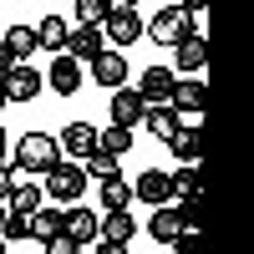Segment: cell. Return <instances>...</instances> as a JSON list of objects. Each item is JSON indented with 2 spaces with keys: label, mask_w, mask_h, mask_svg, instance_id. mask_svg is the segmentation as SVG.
<instances>
[{
  "label": "cell",
  "mask_w": 254,
  "mask_h": 254,
  "mask_svg": "<svg viewBox=\"0 0 254 254\" xmlns=\"http://www.w3.org/2000/svg\"><path fill=\"white\" fill-rule=\"evenodd\" d=\"M92 239H97V214L81 208V203H66V208H61V234L46 249L51 254H76V249H87Z\"/></svg>",
  "instance_id": "6da1fadb"
},
{
  "label": "cell",
  "mask_w": 254,
  "mask_h": 254,
  "mask_svg": "<svg viewBox=\"0 0 254 254\" xmlns=\"http://www.w3.org/2000/svg\"><path fill=\"white\" fill-rule=\"evenodd\" d=\"M41 193H46V198H61V203H76L81 193H87V168L56 158V163L46 168V188H41Z\"/></svg>",
  "instance_id": "7a4b0ae2"
},
{
  "label": "cell",
  "mask_w": 254,
  "mask_h": 254,
  "mask_svg": "<svg viewBox=\"0 0 254 254\" xmlns=\"http://www.w3.org/2000/svg\"><path fill=\"white\" fill-rule=\"evenodd\" d=\"M0 87H5V102H36L41 87H46V71H36L31 61H10L0 71Z\"/></svg>",
  "instance_id": "3957f363"
},
{
  "label": "cell",
  "mask_w": 254,
  "mask_h": 254,
  "mask_svg": "<svg viewBox=\"0 0 254 254\" xmlns=\"http://www.w3.org/2000/svg\"><path fill=\"white\" fill-rule=\"evenodd\" d=\"M142 36H153L158 46H178L183 36H193V15H188L183 5H168L153 15V26H142Z\"/></svg>",
  "instance_id": "277c9868"
},
{
  "label": "cell",
  "mask_w": 254,
  "mask_h": 254,
  "mask_svg": "<svg viewBox=\"0 0 254 254\" xmlns=\"http://www.w3.org/2000/svg\"><path fill=\"white\" fill-rule=\"evenodd\" d=\"M56 158H61V147H56L51 132H26V137L15 142V163H20V168H31V173H46Z\"/></svg>",
  "instance_id": "5b68a950"
},
{
  "label": "cell",
  "mask_w": 254,
  "mask_h": 254,
  "mask_svg": "<svg viewBox=\"0 0 254 254\" xmlns=\"http://www.w3.org/2000/svg\"><path fill=\"white\" fill-rule=\"evenodd\" d=\"M142 26L147 20L137 15V5H112L107 15H102V36H112V46H132V41H142Z\"/></svg>",
  "instance_id": "8992f818"
},
{
  "label": "cell",
  "mask_w": 254,
  "mask_h": 254,
  "mask_svg": "<svg viewBox=\"0 0 254 254\" xmlns=\"http://www.w3.org/2000/svg\"><path fill=\"white\" fill-rule=\"evenodd\" d=\"M132 234H137V224H132L127 208H107V219H97V244L107 254H122L127 244H132Z\"/></svg>",
  "instance_id": "52a82bcc"
},
{
  "label": "cell",
  "mask_w": 254,
  "mask_h": 254,
  "mask_svg": "<svg viewBox=\"0 0 254 254\" xmlns=\"http://www.w3.org/2000/svg\"><path fill=\"white\" fill-rule=\"evenodd\" d=\"M81 81H87V71H81V61H76L71 51H56L51 71H46V87H51L56 97H76V92H81Z\"/></svg>",
  "instance_id": "ba28073f"
},
{
  "label": "cell",
  "mask_w": 254,
  "mask_h": 254,
  "mask_svg": "<svg viewBox=\"0 0 254 254\" xmlns=\"http://www.w3.org/2000/svg\"><path fill=\"white\" fill-rule=\"evenodd\" d=\"M173 112H178V122H198V112H203V76L193 71V76H173Z\"/></svg>",
  "instance_id": "9c48e42d"
},
{
  "label": "cell",
  "mask_w": 254,
  "mask_h": 254,
  "mask_svg": "<svg viewBox=\"0 0 254 254\" xmlns=\"http://www.w3.org/2000/svg\"><path fill=\"white\" fill-rule=\"evenodd\" d=\"M147 234H153L158 244H168V249H178V244H188V234H193V229L178 219V208L158 203V208H153V219H147Z\"/></svg>",
  "instance_id": "30bf717a"
},
{
  "label": "cell",
  "mask_w": 254,
  "mask_h": 254,
  "mask_svg": "<svg viewBox=\"0 0 254 254\" xmlns=\"http://www.w3.org/2000/svg\"><path fill=\"white\" fill-rule=\"evenodd\" d=\"M87 66H92V81H97V87H127V61H122V51H107V46H102L92 61H87Z\"/></svg>",
  "instance_id": "8fae6325"
},
{
  "label": "cell",
  "mask_w": 254,
  "mask_h": 254,
  "mask_svg": "<svg viewBox=\"0 0 254 254\" xmlns=\"http://www.w3.org/2000/svg\"><path fill=\"white\" fill-rule=\"evenodd\" d=\"M203 61H208V36H183L178 46H173V71L178 76H193V71H203Z\"/></svg>",
  "instance_id": "7c38bea8"
},
{
  "label": "cell",
  "mask_w": 254,
  "mask_h": 254,
  "mask_svg": "<svg viewBox=\"0 0 254 254\" xmlns=\"http://www.w3.org/2000/svg\"><path fill=\"white\" fill-rule=\"evenodd\" d=\"M56 147H61L66 158H87L92 147H97V127H92V122H66V127H61V137H56Z\"/></svg>",
  "instance_id": "4fadbf2b"
},
{
  "label": "cell",
  "mask_w": 254,
  "mask_h": 254,
  "mask_svg": "<svg viewBox=\"0 0 254 254\" xmlns=\"http://www.w3.org/2000/svg\"><path fill=\"white\" fill-rule=\"evenodd\" d=\"M132 198H142L147 208H158V203H168L173 198V183H168V173H158V168H147V173L132 183Z\"/></svg>",
  "instance_id": "5bb4252c"
},
{
  "label": "cell",
  "mask_w": 254,
  "mask_h": 254,
  "mask_svg": "<svg viewBox=\"0 0 254 254\" xmlns=\"http://www.w3.org/2000/svg\"><path fill=\"white\" fill-rule=\"evenodd\" d=\"M102 46H107V36H102V26H92V20H81V26L66 36V51H71L76 61H92Z\"/></svg>",
  "instance_id": "9a60e30c"
},
{
  "label": "cell",
  "mask_w": 254,
  "mask_h": 254,
  "mask_svg": "<svg viewBox=\"0 0 254 254\" xmlns=\"http://www.w3.org/2000/svg\"><path fill=\"white\" fill-rule=\"evenodd\" d=\"M142 112H147V102H142L132 87H112V122L137 127V122H142Z\"/></svg>",
  "instance_id": "2e32d148"
},
{
  "label": "cell",
  "mask_w": 254,
  "mask_h": 254,
  "mask_svg": "<svg viewBox=\"0 0 254 254\" xmlns=\"http://www.w3.org/2000/svg\"><path fill=\"white\" fill-rule=\"evenodd\" d=\"M142 127H147L153 137H163V142H168V137H173L183 122H178V112H173V102H147V112H142Z\"/></svg>",
  "instance_id": "e0dca14e"
},
{
  "label": "cell",
  "mask_w": 254,
  "mask_h": 254,
  "mask_svg": "<svg viewBox=\"0 0 254 254\" xmlns=\"http://www.w3.org/2000/svg\"><path fill=\"white\" fill-rule=\"evenodd\" d=\"M173 76H178L173 66H147L137 97H142V102H168V97H173Z\"/></svg>",
  "instance_id": "ac0fdd59"
},
{
  "label": "cell",
  "mask_w": 254,
  "mask_h": 254,
  "mask_svg": "<svg viewBox=\"0 0 254 254\" xmlns=\"http://www.w3.org/2000/svg\"><path fill=\"white\" fill-rule=\"evenodd\" d=\"M66 36H71V26L61 15H46L36 26V46H46V51H66Z\"/></svg>",
  "instance_id": "d6986e66"
},
{
  "label": "cell",
  "mask_w": 254,
  "mask_h": 254,
  "mask_svg": "<svg viewBox=\"0 0 254 254\" xmlns=\"http://www.w3.org/2000/svg\"><path fill=\"white\" fill-rule=\"evenodd\" d=\"M168 147H173L178 163H198V122H183L173 137H168Z\"/></svg>",
  "instance_id": "ffe728a7"
},
{
  "label": "cell",
  "mask_w": 254,
  "mask_h": 254,
  "mask_svg": "<svg viewBox=\"0 0 254 254\" xmlns=\"http://www.w3.org/2000/svg\"><path fill=\"white\" fill-rule=\"evenodd\" d=\"M61 234V208H46L41 203L36 214H31V239H41V244H51Z\"/></svg>",
  "instance_id": "44dd1931"
},
{
  "label": "cell",
  "mask_w": 254,
  "mask_h": 254,
  "mask_svg": "<svg viewBox=\"0 0 254 254\" xmlns=\"http://www.w3.org/2000/svg\"><path fill=\"white\" fill-rule=\"evenodd\" d=\"M97 147H107V153L127 158V153H132V127H122V122H112L107 132H97Z\"/></svg>",
  "instance_id": "7402d4cb"
},
{
  "label": "cell",
  "mask_w": 254,
  "mask_h": 254,
  "mask_svg": "<svg viewBox=\"0 0 254 254\" xmlns=\"http://www.w3.org/2000/svg\"><path fill=\"white\" fill-rule=\"evenodd\" d=\"M117 163H122V158H117V153H107V147H92V153L81 158L87 178H112V173H117Z\"/></svg>",
  "instance_id": "603a6c76"
},
{
  "label": "cell",
  "mask_w": 254,
  "mask_h": 254,
  "mask_svg": "<svg viewBox=\"0 0 254 254\" xmlns=\"http://www.w3.org/2000/svg\"><path fill=\"white\" fill-rule=\"evenodd\" d=\"M5 46H10L15 61H31V56H36V31H31V26H10V31H5Z\"/></svg>",
  "instance_id": "cb8c5ba5"
},
{
  "label": "cell",
  "mask_w": 254,
  "mask_h": 254,
  "mask_svg": "<svg viewBox=\"0 0 254 254\" xmlns=\"http://www.w3.org/2000/svg\"><path fill=\"white\" fill-rule=\"evenodd\" d=\"M127 203H132V188H127L117 173L102 178V208H127Z\"/></svg>",
  "instance_id": "d4e9b609"
},
{
  "label": "cell",
  "mask_w": 254,
  "mask_h": 254,
  "mask_svg": "<svg viewBox=\"0 0 254 254\" xmlns=\"http://www.w3.org/2000/svg\"><path fill=\"white\" fill-rule=\"evenodd\" d=\"M168 183H173V198L178 193H198V163H178L173 173H168Z\"/></svg>",
  "instance_id": "484cf974"
},
{
  "label": "cell",
  "mask_w": 254,
  "mask_h": 254,
  "mask_svg": "<svg viewBox=\"0 0 254 254\" xmlns=\"http://www.w3.org/2000/svg\"><path fill=\"white\" fill-rule=\"evenodd\" d=\"M107 10H112V0H76V20H92V26H102Z\"/></svg>",
  "instance_id": "4316f807"
},
{
  "label": "cell",
  "mask_w": 254,
  "mask_h": 254,
  "mask_svg": "<svg viewBox=\"0 0 254 254\" xmlns=\"http://www.w3.org/2000/svg\"><path fill=\"white\" fill-rule=\"evenodd\" d=\"M178 219L198 234V193H178Z\"/></svg>",
  "instance_id": "83f0119b"
},
{
  "label": "cell",
  "mask_w": 254,
  "mask_h": 254,
  "mask_svg": "<svg viewBox=\"0 0 254 254\" xmlns=\"http://www.w3.org/2000/svg\"><path fill=\"white\" fill-rule=\"evenodd\" d=\"M178 5H183L188 15H203V10H208V0H178Z\"/></svg>",
  "instance_id": "f1b7e54d"
},
{
  "label": "cell",
  "mask_w": 254,
  "mask_h": 254,
  "mask_svg": "<svg viewBox=\"0 0 254 254\" xmlns=\"http://www.w3.org/2000/svg\"><path fill=\"white\" fill-rule=\"evenodd\" d=\"M10 193V163H0V198Z\"/></svg>",
  "instance_id": "f546056e"
},
{
  "label": "cell",
  "mask_w": 254,
  "mask_h": 254,
  "mask_svg": "<svg viewBox=\"0 0 254 254\" xmlns=\"http://www.w3.org/2000/svg\"><path fill=\"white\" fill-rule=\"evenodd\" d=\"M10 61H15V56H10V46H5V36H0V71H5Z\"/></svg>",
  "instance_id": "4dcf8cb0"
},
{
  "label": "cell",
  "mask_w": 254,
  "mask_h": 254,
  "mask_svg": "<svg viewBox=\"0 0 254 254\" xmlns=\"http://www.w3.org/2000/svg\"><path fill=\"white\" fill-rule=\"evenodd\" d=\"M0 163H10V137H5V127H0Z\"/></svg>",
  "instance_id": "1f68e13d"
},
{
  "label": "cell",
  "mask_w": 254,
  "mask_h": 254,
  "mask_svg": "<svg viewBox=\"0 0 254 254\" xmlns=\"http://www.w3.org/2000/svg\"><path fill=\"white\" fill-rule=\"evenodd\" d=\"M112 5H137V0H112Z\"/></svg>",
  "instance_id": "d6a6232c"
},
{
  "label": "cell",
  "mask_w": 254,
  "mask_h": 254,
  "mask_svg": "<svg viewBox=\"0 0 254 254\" xmlns=\"http://www.w3.org/2000/svg\"><path fill=\"white\" fill-rule=\"evenodd\" d=\"M0 219H5V198H0Z\"/></svg>",
  "instance_id": "836d02e7"
},
{
  "label": "cell",
  "mask_w": 254,
  "mask_h": 254,
  "mask_svg": "<svg viewBox=\"0 0 254 254\" xmlns=\"http://www.w3.org/2000/svg\"><path fill=\"white\" fill-rule=\"evenodd\" d=\"M0 107H5V87H0Z\"/></svg>",
  "instance_id": "e575fe53"
},
{
  "label": "cell",
  "mask_w": 254,
  "mask_h": 254,
  "mask_svg": "<svg viewBox=\"0 0 254 254\" xmlns=\"http://www.w3.org/2000/svg\"><path fill=\"white\" fill-rule=\"evenodd\" d=\"M0 254H5V239H0Z\"/></svg>",
  "instance_id": "d590c367"
}]
</instances>
